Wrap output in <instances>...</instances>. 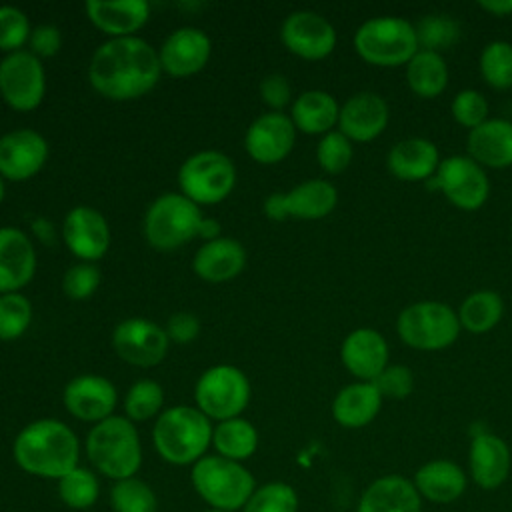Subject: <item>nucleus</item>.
I'll list each match as a JSON object with an SVG mask.
<instances>
[{"instance_id":"1","label":"nucleus","mask_w":512,"mask_h":512,"mask_svg":"<svg viewBox=\"0 0 512 512\" xmlns=\"http://www.w3.org/2000/svg\"><path fill=\"white\" fill-rule=\"evenodd\" d=\"M158 50L140 36L108 38L88 62V82L104 98L128 102L146 96L160 80Z\"/></svg>"},{"instance_id":"2","label":"nucleus","mask_w":512,"mask_h":512,"mask_svg":"<svg viewBox=\"0 0 512 512\" xmlns=\"http://www.w3.org/2000/svg\"><path fill=\"white\" fill-rule=\"evenodd\" d=\"M12 456L30 476L60 480L80 460V442L74 430L56 418H38L26 424L12 442Z\"/></svg>"},{"instance_id":"3","label":"nucleus","mask_w":512,"mask_h":512,"mask_svg":"<svg viewBox=\"0 0 512 512\" xmlns=\"http://www.w3.org/2000/svg\"><path fill=\"white\" fill-rule=\"evenodd\" d=\"M212 420L196 406H170L154 420L152 442L158 456L174 466L196 464L212 446Z\"/></svg>"},{"instance_id":"4","label":"nucleus","mask_w":512,"mask_h":512,"mask_svg":"<svg viewBox=\"0 0 512 512\" xmlns=\"http://www.w3.org/2000/svg\"><path fill=\"white\" fill-rule=\"evenodd\" d=\"M86 456L96 472L110 480L136 476L142 464V444L136 424L126 416H110L94 424L86 436Z\"/></svg>"},{"instance_id":"5","label":"nucleus","mask_w":512,"mask_h":512,"mask_svg":"<svg viewBox=\"0 0 512 512\" xmlns=\"http://www.w3.org/2000/svg\"><path fill=\"white\" fill-rule=\"evenodd\" d=\"M190 482L212 510L224 512L242 510L256 490V480L242 462L218 454H206L192 464Z\"/></svg>"},{"instance_id":"6","label":"nucleus","mask_w":512,"mask_h":512,"mask_svg":"<svg viewBox=\"0 0 512 512\" xmlns=\"http://www.w3.org/2000/svg\"><path fill=\"white\" fill-rule=\"evenodd\" d=\"M354 50L372 66L396 68L406 66L420 48L412 22L400 16H374L354 32Z\"/></svg>"},{"instance_id":"7","label":"nucleus","mask_w":512,"mask_h":512,"mask_svg":"<svg viewBox=\"0 0 512 512\" xmlns=\"http://www.w3.org/2000/svg\"><path fill=\"white\" fill-rule=\"evenodd\" d=\"M202 220L204 214L198 204L182 192H166L146 208L142 230L152 248L170 252L192 242L200 232Z\"/></svg>"},{"instance_id":"8","label":"nucleus","mask_w":512,"mask_h":512,"mask_svg":"<svg viewBox=\"0 0 512 512\" xmlns=\"http://www.w3.org/2000/svg\"><path fill=\"white\" fill-rule=\"evenodd\" d=\"M460 330L456 310L438 300L408 304L396 318L400 340L422 352H436L452 346Z\"/></svg>"},{"instance_id":"9","label":"nucleus","mask_w":512,"mask_h":512,"mask_svg":"<svg viewBox=\"0 0 512 512\" xmlns=\"http://www.w3.org/2000/svg\"><path fill=\"white\" fill-rule=\"evenodd\" d=\"M178 192L198 206L226 200L236 186V166L220 150H200L190 154L178 168Z\"/></svg>"},{"instance_id":"10","label":"nucleus","mask_w":512,"mask_h":512,"mask_svg":"<svg viewBox=\"0 0 512 512\" xmlns=\"http://www.w3.org/2000/svg\"><path fill=\"white\" fill-rule=\"evenodd\" d=\"M252 396L248 376L234 364L206 368L194 386V406L212 422L242 416Z\"/></svg>"},{"instance_id":"11","label":"nucleus","mask_w":512,"mask_h":512,"mask_svg":"<svg viewBox=\"0 0 512 512\" xmlns=\"http://www.w3.org/2000/svg\"><path fill=\"white\" fill-rule=\"evenodd\" d=\"M426 186L442 192L450 204L466 212L482 208L490 194V182L484 168L464 154L442 158L436 174L426 180Z\"/></svg>"},{"instance_id":"12","label":"nucleus","mask_w":512,"mask_h":512,"mask_svg":"<svg viewBox=\"0 0 512 512\" xmlns=\"http://www.w3.org/2000/svg\"><path fill=\"white\" fill-rule=\"evenodd\" d=\"M46 94V70L30 50L6 54L0 60V96L16 112L36 110Z\"/></svg>"},{"instance_id":"13","label":"nucleus","mask_w":512,"mask_h":512,"mask_svg":"<svg viewBox=\"0 0 512 512\" xmlns=\"http://www.w3.org/2000/svg\"><path fill=\"white\" fill-rule=\"evenodd\" d=\"M336 204V186L324 178H312L296 184L288 192L270 194L262 204V212L266 214V218L276 222H282L286 218L320 220L328 216L336 208Z\"/></svg>"},{"instance_id":"14","label":"nucleus","mask_w":512,"mask_h":512,"mask_svg":"<svg viewBox=\"0 0 512 512\" xmlns=\"http://www.w3.org/2000/svg\"><path fill=\"white\" fill-rule=\"evenodd\" d=\"M166 330L142 316L124 318L114 326L112 348L120 360L138 368H152L168 354Z\"/></svg>"},{"instance_id":"15","label":"nucleus","mask_w":512,"mask_h":512,"mask_svg":"<svg viewBox=\"0 0 512 512\" xmlns=\"http://www.w3.org/2000/svg\"><path fill=\"white\" fill-rule=\"evenodd\" d=\"M280 40L302 60H322L336 48V28L314 10H296L284 18Z\"/></svg>"},{"instance_id":"16","label":"nucleus","mask_w":512,"mask_h":512,"mask_svg":"<svg viewBox=\"0 0 512 512\" xmlns=\"http://www.w3.org/2000/svg\"><path fill=\"white\" fill-rule=\"evenodd\" d=\"M62 240L80 262H98L110 248V226L104 214L86 204L70 208L62 220Z\"/></svg>"},{"instance_id":"17","label":"nucleus","mask_w":512,"mask_h":512,"mask_svg":"<svg viewBox=\"0 0 512 512\" xmlns=\"http://www.w3.org/2000/svg\"><path fill=\"white\" fill-rule=\"evenodd\" d=\"M64 408L70 416L92 426L114 416L118 390L112 380L100 374H80L68 380L62 392Z\"/></svg>"},{"instance_id":"18","label":"nucleus","mask_w":512,"mask_h":512,"mask_svg":"<svg viewBox=\"0 0 512 512\" xmlns=\"http://www.w3.org/2000/svg\"><path fill=\"white\" fill-rule=\"evenodd\" d=\"M48 142L34 128H14L0 136V176L6 182L34 178L48 160Z\"/></svg>"},{"instance_id":"19","label":"nucleus","mask_w":512,"mask_h":512,"mask_svg":"<svg viewBox=\"0 0 512 512\" xmlns=\"http://www.w3.org/2000/svg\"><path fill=\"white\" fill-rule=\"evenodd\" d=\"M296 126L284 112H264L252 120L244 134L248 156L264 166L282 162L296 144Z\"/></svg>"},{"instance_id":"20","label":"nucleus","mask_w":512,"mask_h":512,"mask_svg":"<svg viewBox=\"0 0 512 512\" xmlns=\"http://www.w3.org/2000/svg\"><path fill=\"white\" fill-rule=\"evenodd\" d=\"M212 42L208 34L196 26H182L170 32L158 48L162 72L172 78H188L198 74L210 60Z\"/></svg>"},{"instance_id":"21","label":"nucleus","mask_w":512,"mask_h":512,"mask_svg":"<svg viewBox=\"0 0 512 512\" xmlns=\"http://www.w3.org/2000/svg\"><path fill=\"white\" fill-rule=\"evenodd\" d=\"M36 248L16 226H0V294L20 292L36 274Z\"/></svg>"},{"instance_id":"22","label":"nucleus","mask_w":512,"mask_h":512,"mask_svg":"<svg viewBox=\"0 0 512 512\" xmlns=\"http://www.w3.org/2000/svg\"><path fill=\"white\" fill-rule=\"evenodd\" d=\"M390 110L386 100L376 92L352 94L338 116V130L352 142H372L388 126Z\"/></svg>"},{"instance_id":"23","label":"nucleus","mask_w":512,"mask_h":512,"mask_svg":"<svg viewBox=\"0 0 512 512\" xmlns=\"http://www.w3.org/2000/svg\"><path fill=\"white\" fill-rule=\"evenodd\" d=\"M388 342L374 328H356L342 340L340 360L358 382H374L388 366Z\"/></svg>"},{"instance_id":"24","label":"nucleus","mask_w":512,"mask_h":512,"mask_svg":"<svg viewBox=\"0 0 512 512\" xmlns=\"http://www.w3.org/2000/svg\"><path fill=\"white\" fill-rule=\"evenodd\" d=\"M88 20L108 38L136 36L150 18L146 0H86Z\"/></svg>"},{"instance_id":"25","label":"nucleus","mask_w":512,"mask_h":512,"mask_svg":"<svg viewBox=\"0 0 512 512\" xmlns=\"http://www.w3.org/2000/svg\"><path fill=\"white\" fill-rule=\"evenodd\" d=\"M470 474L474 482L484 490L500 488L512 466V454L508 444L490 432H478L470 442L468 452Z\"/></svg>"},{"instance_id":"26","label":"nucleus","mask_w":512,"mask_h":512,"mask_svg":"<svg viewBox=\"0 0 512 512\" xmlns=\"http://www.w3.org/2000/svg\"><path fill=\"white\" fill-rule=\"evenodd\" d=\"M246 258V248L240 240L230 236H218L204 242L196 250L192 258V270L198 278L206 282H228L244 270Z\"/></svg>"},{"instance_id":"27","label":"nucleus","mask_w":512,"mask_h":512,"mask_svg":"<svg viewBox=\"0 0 512 512\" xmlns=\"http://www.w3.org/2000/svg\"><path fill=\"white\" fill-rule=\"evenodd\" d=\"M440 160V152L432 140L412 136L390 148L386 168L402 182H426L436 174Z\"/></svg>"},{"instance_id":"28","label":"nucleus","mask_w":512,"mask_h":512,"mask_svg":"<svg viewBox=\"0 0 512 512\" xmlns=\"http://www.w3.org/2000/svg\"><path fill=\"white\" fill-rule=\"evenodd\" d=\"M356 512H422V498L412 480L386 474L366 486Z\"/></svg>"},{"instance_id":"29","label":"nucleus","mask_w":512,"mask_h":512,"mask_svg":"<svg viewBox=\"0 0 512 512\" xmlns=\"http://www.w3.org/2000/svg\"><path fill=\"white\" fill-rule=\"evenodd\" d=\"M468 156L482 168L512 166V120L488 118L468 132Z\"/></svg>"},{"instance_id":"30","label":"nucleus","mask_w":512,"mask_h":512,"mask_svg":"<svg viewBox=\"0 0 512 512\" xmlns=\"http://www.w3.org/2000/svg\"><path fill=\"white\" fill-rule=\"evenodd\" d=\"M414 486L420 498L434 504H450L458 500L466 490L464 470L446 458H436L422 464L414 474Z\"/></svg>"},{"instance_id":"31","label":"nucleus","mask_w":512,"mask_h":512,"mask_svg":"<svg viewBox=\"0 0 512 512\" xmlns=\"http://www.w3.org/2000/svg\"><path fill=\"white\" fill-rule=\"evenodd\" d=\"M288 116L298 132L324 136L338 126L340 104L326 90H306L292 100Z\"/></svg>"},{"instance_id":"32","label":"nucleus","mask_w":512,"mask_h":512,"mask_svg":"<svg viewBox=\"0 0 512 512\" xmlns=\"http://www.w3.org/2000/svg\"><path fill=\"white\" fill-rule=\"evenodd\" d=\"M382 400L372 382H354L334 396L332 416L344 428H362L378 416Z\"/></svg>"},{"instance_id":"33","label":"nucleus","mask_w":512,"mask_h":512,"mask_svg":"<svg viewBox=\"0 0 512 512\" xmlns=\"http://www.w3.org/2000/svg\"><path fill=\"white\" fill-rule=\"evenodd\" d=\"M448 64L442 54L418 50L406 64V82L418 98H436L448 86Z\"/></svg>"},{"instance_id":"34","label":"nucleus","mask_w":512,"mask_h":512,"mask_svg":"<svg viewBox=\"0 0 512 512\" xmlns=\"http://www.w3.org/2000/svg\"><path fill=\"white\" fill-rule=\"evenodd\" d=\"M212 448L218 456L244 462L258 448V430L250 420L242 416L216 422L212 430Z\"/></svg>"},{"instance_id":"35","label":"nucleus","mask_w":512,"mask_h":512,"mask_svg":"<svg viewBox=\"0 0 512 512\" xmlns=\"http://www.w3.org/2000/svg\"><path fill=\"white\" fill-rule=\"evenodd\" d=\"M456 314L460 328L470 334H484L502 320L504 302L494 290H476L462 300Z\"/></svg>"},{"instance_id":"36","label":"nucleus","mask_w":512,"mask_h":512,"mask_svg":"<svg viewBox=\"0 0 512 512\" xmlns=\"http://www.w3.org/2000/svg\"><path fill=\"white\" fill-rule=\"evenodd\" d=\"M122 406L124 416L134 424L158 418L164 406V388L152 378H140L128 388Z\"/></svg>"},{"instance_id":"37","label":"nucleus","mask_w":512,"mask_h":512,"mask_svg":"<svg viewBox=\"0 0 512 512\" xmlns=\"http://www.w3.org/2000/svg\"><path fill=\"white\" fill-rule=\"evenodd\" d=\"M58 496L72 510L92 508L100 496V480L94 470L76 466L58 480Z\"/></svg>"},{"instance_id":"38","label":"nucleus","mask_w":512,"mask_h":512,"mask_svg":"<svg viewBox=\"0 0 512 512\" xmlns=\"http://www.w3.org/2000/svg\"><path fill=\"white\" fill-rule=\"evenodd\" d=\"M414 28L420 50L442 54V50L452 48L460 40V24L450 14H426L414 24Z\"/></svg>"},{"instance_id":"39","label":"nucleus","mask_w":512,"mask_h":512,"mask_svg":"<svg viewBox=\"0 0 512 512\" xmlns=\"http://www.w3.org/2000/svg\"><path fill=\"white\" fill-rule=\"evenodd\" d=\"M110 506L114 512H156L158 498L148 482L130 476L112 484Z\"/></svg>"},{"instance_id":"40","label":"nucleus","mask_w":512,"mask_h":512,"mask_svg":"<svg viewBox=\"0 0 512 512\" xmlns=\"http://www.w3.org/2000/svg\"><path fill=\"white\" fill-rule=\"evenodd\" d=\"M484 82L496 90L512 88V44L506 40L488 42L478 60Z\"/></svg>"},{"instance_id":"41","label":"nucleus","mask_w":512,"mask_h":512,"mask_svg":"<svg viewBox=\"0 0 512 512\" xmlns=\"http://www.w3.org/2000/svg\"><path fill=\"white\" fill-rule=\"evenodd\" d=\"M32 322V304L22 292L0 294V340L12 342L26 334Z\"/></svg>"},{"instance_id":"42","label":"nucleus","mask_w":512,"mask_h":512,"mask_svg":"<svg viewBox=\"0 0 512 512\" xmlns=\"http://www.w3.org/2000/svg\"><path fill=\"white\" fill-rule=\"evenodd\" d=\"M242 512H298V494L286 482H266L256 486Z\"/></svg>"},{"instance_id":"43","label":"nucleus","mask_w":512,"mask_h":512,"mask_svg":"<svg viewBox=\"0 0 512 512\" xmlns=\"http://www.w3.org/2000/svg\"><path fill=\"white\" fill-rule=\"evenodd\" d=\"M354 156L352 140H348L340 130H332L324 134L316 146V160L318 166L326 174H340L344 172Z\"/></svg>"},{"instance_id":"44","label":"nucleus","mask_w":512,"mask_h":512,"mask_svg":"<svg viewBox=\"0 0 512 512\" xmlns=\"http://www.w3.org/2000/svg\"><path fill=\"white\" fill-rule=\"evenodd\" d=\"M32 26L24 10L18 6H0V52L12 54L24 50L28 44Z\"/></svg>"},{"instance_id":"45","label":"nucleus","mask_w":512,"mask_h":512,"mask_svg":"<svg viewBox=\"0 0 512 512\" xmlns=\"http://www.w3.org/2000/svg\"><path fill=\"white\" fill-rule=\"evenodd\" d=\"M102 282V272L94 262H76L62 276V292L70 300L90 298Z\"/></svg>"},{"instance_id":"46","label":"nucleus","mask_w":512,"mask_h":512,"mask_svg":"<svg viewBox=\"0 0 512 512\" xmlns=\"http://www.w3.org/2000/svg\"><path fill=\"white\" fill-rule=\"evenodd\" d=\"M450 110H452V118H454L462 128H468V132L488 120V102H486V98H484L478 90H474V88L460 90V92L452 98Z\"/></svg>"},{"instance_id":"47","label":"nucleus","mask_w":512,"mask_h":512,"mask_svg":"<svg viewBox=\"0 0 512 512\" xmlns=\"http://www.w3.org/2000/svg\"><path fill=\"white\" fill-rule=\"evenodd\" d=\"M372 384L378 388L382 398L404 400L414 390V374L404 364H388Z\"/></svg>"},{"instance_id":"48","label":"nucleus","mask_w":512,"mask_h":512,"mask_svg":"<svg viewBox=\"0 0 512 512\" xmlns=\"http://www.w3.org/2000/svg\"><path fill=\"white\" fill-rule=\"evenodd\" d=\"M260 100L270 108V112H282L292 102V86L282 74H268L258 86Z\"/></svg>"},{"instance_id":"49","label":"nucleus","mask_w":512,"mask_h":512,"mask_svg":"<svg viewBox=\"0 0 512 512\" xmlns=\"http://www.w3.org/2000/svg\"><path fill=\"white\" fill-rule=\"evenodd\" d=\"M62 46V34L54 24H38L32 28L28 38V50L42 58H52Z\"/></svg>"},{"instance_id":"50","label":"nucleus","mask_w":512,"mask_h":512,"mask_svg":"<svg viewBox=\"0 0 512 512\" xmlns=\"http://www.w3.org/2000/svg\"><path fill=\"white\" fill-rule=\"evenodd\" d=\"M168 340L176 344H188L200 334V320L192 312H174L164 326Z\"/></svg>"},{"instance_id":"51","label":"nucleus","mask_w":512,"mask_h":512,"mask_svg":"<svg viewBox=\"0 0 512 512\" xmlns=\"http://www.w3.org/2000/svg\"><path fill=\"white\" fill-rule=\"evenodd\" d=\"M32 232H34V236H36L42 244H52V240L56 238V228H54V224H52L48 218H44V216H38V218L32 220Z\"/></svg>"},{"instance_id":"52","label":"nucleus","mask_w":512,"mask_h":512,"mask_svg":"<svg viewBox=\"0 0 512 512\" xmlns=\"http://www.w3.org/2000/svg\"><path fill=\"white\" fill-rule=\"evenodd\" d=\"M478 6L498 18L512 14V0H482V2H478Z\"/></svg>"},{"instance_id":"53","label":"nucleus","mask_w":512,"mask_h":512,"mask_svg":"<svg viewBox=\"0 0 512 512\" xmlns=\"http://www.w3.org/2000/svg\"><path fill=\"white\" fill-rule=\"evenodd\" d=\"M198 236H200L204 242L218 238V236H220L218 220H214V218H206V216H204V220H202V224H200V232H198Z\"/></svg>"},{"instance_id":"54","label":"nucleus","mask_w":512,"mask_h":512,"mask_svg":"<svg viewBox=\"0 0 512 512\" xmlns=\"http://www.w3.org/2000/svg\"><path fill=\"white\" fill-rule=\"evenodd\" d=\"M4 196H6V180L0 176V204H2Z\"/></svg>"},{"instance_id":"55","label":"nucleus","mask_w":512,"mask_h":512,"mask_svg":"<svg viewBox=\"0 0 512 512\" xmlns=\"http://www.w3.org/2000/svg\"><path fill=\"white\" fill-rule=\"evenodd\" d=\"M206 512H224V510H212V508H210V510H206Z\"/></svg>"}]
</instances>
